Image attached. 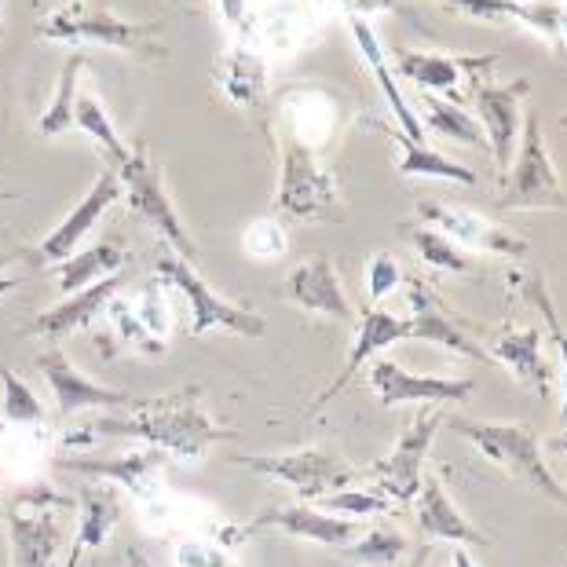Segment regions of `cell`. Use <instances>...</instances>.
<instances>
[{"label":"cell","mask_w":567,"mask_h":567,"mask_svg":"<svg viewBox=\"0 0 567 567\" xmlns=\"http://www.w3.org/2000/svg\"><path fill=\"white\" fill-rule=\"evenodd\" d=\"M95 436L147 440L168 457H176V462L198 465L209 446L238 440V432L216 425L202 410V389L198 384H187V389L154 395V400L143 395V400L128 410V417H100L95 421Z\"/></svg>","instance_id":"obj_1"},{"label":"cell","mask_w":567,"mask_h":567,"mask_svg":"<svg viewBox=\"0 0 567 567\" xmlns=\"http://www.w3.org/2000/svg\"><path fill=\"white\" fill-rule=\"evenodd\" d=\"M443 425H451L457 436H465L480 451V457H487L502 473H509L513 480H520V484L542 491L549 502H557L567 509V491L560 480L553 476L546 457H542V443L535 436V429L516 425V421H473L462 414H451Z\"/></svg>","instance_id":"obj_2"},{"label":"cell","mask_w":567,"mask_h":567,"mask_svg":"<svg viewBox=\"0 0 567 567\" xmlns=\"http://www.w3.org/2000/svg\"><path fill=\"white\" fill-rule=\"evenodd\" d=\"M38 38L63 41V44L114 48V52L140 55V59L168 55V48L162 44V27H154V22H125L111 8H81V4L63 8L41 22Z\"/></svg>","instance_id":"obj_3"},{"label":"cell","mask_w":567,"mask_h":567,"mask_svg":"<svg viewBox=\"0 0 567 567\" xmlns=\"http://www.w3.org/2000/svg\"><path fill=\"white\" fill-rule=\"evenodd\" d=\"M231 462L293 487L300 502H319L326 494L348 491L363 480L352 462H344L337 451H322V446H300V451L286 454H238Z\"/></svg>","instance_id":"obj_4"},{"label":"cell","mask_w":567,"mask_h":567,"mask_svg":"<svg viewBox=\"0 0 567 567\" xmlns=\"http://www.w3.org/2000/svg\"><path fill=\"white\" fill-rule=\"evenodd\" d=\"M498 209H567V190L549 158L546 140H542L538 111L524 114L520 151H516V162L502 179Z\"/></svg>","instance_id":"obj_5"},{"label":"cell","mask_w":567,"mask_h":567,"mask_svg":"<svg viewBox=\"0 0 567 567\" xmlns=\"http://www.w3.org/2000/svg\"><path fill=\"white\" fill-rule=\"evenodd\" d=\"M117 179H122V187H125L132 216H140L143 224L154 227V231L173 246V252L179 260L198 264V246H195V238L187 235L184 220H179L173 198H168V190L162 184V173L151 158L147 143H136V151L128 154V162L117 168Z\"/></svg>","instance_id":"obj_6"},{"label":"cell","mask_w":567,"mask_h":567,"mask_svg":"<svg viewBox=\"0 0 567 567\" xmlns=\"http://www.w3.org/2000/svg\"><path fill=\"white\" fill-rule=\"evenodd\" d=\"M275 213L282 220H337L341 216L337 176L319 162L316 151L300 147L289 136H282V179L275 195Z\"/></svg>","instance_id":"obj_7"},{"label":"cell","mask_w":567,"mask_h":567,"mask_svg":"<svg viewBox=\"0 0 567 567\" xmlns=\"http://www.w3.org/2000/svg\"><path fill=\"white\" fill-rule=\"evenodd\" d=\"M154 271H158L162 282L176 286L179 293L187 297V305H190V337H205L213 326L231 330L238 337H264V330H268V322H264L252 308L231 305V300L216 297L213 289L198 279L195 264H187L179 257H162Z\"/></svg>","instance_id":"obj_8"},{"label":"cell","mask_w":567,"mask_h":567,"mask_svg":"<svg viewBox=\"0 0 567 567\" xmlns=\"http://www.w3.org/2000/svg\"><path fill=\"white\" fill-rule=\"evenodd\" d=\"M66 498H55L44 487L22 494L16 509L8 513L11 567H52L63 546V524L55 509H66Z\"/></svg>","instance_id":"obj_9"},{"label":"cell","mask_w":567,"mask_h":567,"mask_svg":"<svg viewBox=\"0 0 567 567\" xmlns=\"http://www.w3.org/2000/svg\"><path fill=\"white\" fill-rule=\"evenodd\" d=\"M446 421V414L436 406L429 414H417L414 421L406 425V432L400 436V443L392 446L389 457L373 462L363 476L378 480V487L384 498L392 502H414L417 491H421V476H425V457L432 451V440H436L440 425Z\"/></svg>","instance_id":"obj_10"},{"label":"cell","mask_w":567,"mask_h":567,"mask_svg":"<svg viewBox=\"0 0 567 567\" xmlns=\"http://www.w3.org/2000/svg\"><path fill=\"white\" fill-rule=\"evenodd\" d=\"M260 530H282V535H289V538H308V542H319V546L348 549L367 527L359 520H348V516L319 513V509H311L308 502H300V505H275V509L260 513L257 520L216 535V542H220V546H235L238 538L260 535Z\"/></svg>","instance_id":"obj_11"},{"label":"cell","mask_w":567,"mask_h":567,"mask_svg":"<svg viewBox=\"0 0 567 567\" xmlns=\"http://www.w3.org/2000/svg\"><path fill=\"white\" fill-rule=\"evenodd\" d=\"M417 213L425 216L429 227H436L443 238H451L457 249H473V252H498V257H527V238L513 235L509 227L491 224L487 216H480L465 205L451 202H421Z\"/></svg>","instance_id":"obj_12"},{"label":"cell","mask_w":567,"mask_h":567,"mask_svg":"<svg viewBox=\"0 0 567 567\" xmlns=\"http://www.w3.org/2000/svg\"><path fill=\"white\" fill-rule=\"evenodd\" d=\"M530 84L520 78L513 84H491L487 78H476L473 81V103H476V114H480V128L487 136V147L494 151V165L505 179L513 165V147L520 140V128H524V95H527Z\"/></svg>","instance_id":"obj_13"},{"label":"cell","mask_w":567,"mask_h":567,"mask_svg":"<svg viewBox=\"0 0 567 567\" xmlns=\"http://www.w3.org/2000/svg\"><path fill=\"white\" fill-rule=\"evenodd\" d=\"M370 389L381 400V406H403V403L443 406V403H465L468 395L476 392V381L473 378H421V373H410L403 363L378 359L370 370Z\"/></svg>","instance_id":"obj_14"},{"label":"cell","mask_w":567,"mask_h":567,"mask_svg":"<svg viewBox=\"0 0 567 567\" xmlns=\"http://www.w3.org/2000/svg\"><path fill=\"white\" fill-rule=\"evenodd\" d=\"M38 370L48 378V389H52L55 406H59V414H63V417L78 414V410H89V406L132 410L143 400V395L117 392V389H106V384L89 381L74 363H70L63 348H48V352H41L38 355Z\"/></svg>","instance_id":"obj_15"},{"label":"cell","mask_w":567,"mask_h":567,"mask_svg":"<svg viewBox=\"0 0 567 567\" xmlns=\"http://www.w3.org/2000/svg\"><path fill=\"white\" fill-rule=\"evenodd\" d=\"M122 195H125V187H122V179H117V168H103V173L95 176L92 190L81 198L78 209H70L66 220L59 224L41 246H33L30 260L33 264H63L66 257H74V249L81 246V238L92 231L95 220H100V216L111 209V205Z\"/></svg>","instance_id":"obj_16"},{"label":"cell","mask_w":567,"mask_h":567,"mask_svg":"<svg viewBox=\"0 0 567 567\" xmlns=\"http://www.w3.org/2000/svg\"><path fill=\"white\" fill-rule=\"evenodd\" d=\"M406 297H410V341H429L440 344L446 352L462 355V359H484L487 352L473 341L465 322H457L451 311L440 305V297L432 293V286L425 279H406Z\"/></svg>","instance_id":"obj_17"},{"label":"cell","mask_w":567,"mask_h":567,"mask_svg":"<svg viewBox=\"0 0 567 567\" xmlns=\"http://www.w3.org/2000/svg\"><path fill=\"white\" fill-rule=\"evenodd\" d=\"M417 530L425 542H457V546H487V535L480 527L465 520V513L457 509L454 498L446 494L440 476H421V491L414 498Z\"/></svg>","instance_id":"obj_18"},{"label":"cell","mask_w":567,"mask_h":567,"mask_svg":"<svg viewBox=\"0 0 567 567\" xmlns=\"http://www.w3.org/2000/svg\"><path fill=\"white\" fill-rule=\"evenodd\" d=\"M337 128V100L316 84H300V89L282 92V136L297 140L300 147L322 151L333 140Z\"/></svg>","instance_id":"obj_19"},{"label":"cell","mask_w":567,"mask_h":567,"mask_svg":"<svg viewBox=\"0 0 567 567\" xmlns=\"http://www.w3.org/2000/svg\"><path fill=\"white\" fill-rule=\"evenodd\" d=\"M282 293L305 311H319V316H330L337 322H352L355 319V311H352V305H348V297H344L341 275L333 271V264L326 257L305 260L300 268L289 271Z\"/></svg>","instance_id":"obj_20"},{"label":"cell","mask_w":567,"mask_h":567,"mask_svg":"<svg viewBox=\"0 0 567 567\" xmlns=\"http://www.w3.org/2000/svg\"><path fill=\"white\" fill-rule=\"evenodd\" d=\"M395 341H410V322H406V319H395V316H389V311H381V308H367V311H363V319H359V333H355L352 352H348L344 370L337 373V378H333L330 384H326L319 400L311 403V410H322L330 400H337V392H344V389H348V381H352L355 373L363 370L367 359H373L378 352H384V348L395 344Z\"/></svg>","instance_id":"obj_21"},{"label":"cell","mask_w":567,"mask_h":567,"mask_svg":"<svg viewBox=\"0 0 567 567\" xmlns=\"http://www.w3.org/2000/svg\"><path fill=\"white\" fill-rule=\"evenodd\" d=\"M59 465L78 476H100V480H111V484H122L136 494V498H151V494L158 491V473L168 465V454L158 451V446H151V451L111 457V462H100V457H59Z\"/></svg>","instance_id":"obj_22"},{"label":"cell","mask_w":567,"mask_h":567,"mask_svg":"<svg viewBox=\"0 0 567 567\" xmlns=\"http://www.w3.org/2000/svg\"><path fill=\"white\" fill-rule=\"evenodd\" d=\"M498 63L494 55H436V52H395V66L406 81L421 84V92H457L462 78H487Z\"/></svg>","instance_id":"obj_23"},{"label":"cell","mask_w":567,"mask_h":567,"mask_svg":"<svg viewBox=\"0 0 567 567\" xmlns=\"http://www.w3.org/2000/svg\"><path fill=\"white\" fill-rule=\"evenodd\" d=\"M117 289H122V279H117V275H106V279H100L95 286L70 293L59 308L38 316L27 326V333L30 337H44V341H52V344L63 341V337H70L74 330H84V326H89L95 316H103Z\"/></svg>","instance_id":"obj_24"},{"label":"cell","mask_w":567,"mask_h":567,"mask_svg":"<svg viewBox=\"0 0 567 567\" xmlns=\"http://www.w3.org/2000/svg\"><path fill=\"white\" fill-rule=\"evenodd\" d=\"M491 355L513 373L516 381L538 395V400H549L553 392V370L546 363V352H542V333L538 330H502L491 337Z\"/></svg>","instance_id":"obj_25"},{"label":"cell","mask_w":567,"mask_h":567,"mask_svg":"<svg viewBox=\"0 0 567 567\" xmlns=\"http://www.w3.org/2000/svg\"><path fill=\"white\" fill-rule=\"evenodd\" d=\"M451 8L487 22H520L557 48L560 38V4L557 0H446Z\"/></svg>","instance_id":"obj_26"},{"label":"cell","mask_w":567,"mask_h":567,"mask_svg":"<svg viewBox=\"0 0 567 567\" xmlns=\"http://www.w3.org/2000/svg\"><path fill=\"white\" fill-rule=\"evenodd\" d=\"M122 520V502H117L114 487H84L81 491V520H78V538L74 553H70L66 567H81V560L92 549H100L111 530Z\"/></svg>","instance_id":"obj_27"},{"label":"cell","mask_w":567,"mask_h":567,"mask_svg":"<svg viewBox=\"0 0 567 567\" xmlns=\"http://www.w3.org/2000/svg\"><path fill=\"white\" fill-rule=\"evenodd\" d=\"M352 33H355L359 55L367 59V66L373 70V78H378V84H381L384 100H389V106H392L395 122H400V128L406 132L410 140L425 143V128H421L417 114L410 111L406 95L400 92V84H395V74H392V70H389V63H384V52H381V44H378V33L370 30V22H367L363 16H352Z\"/></svg>","instance_id":"obj_28"},{"label":"cell","mask_w":567,"mask_h":567,"mask_svg":"<svg viewBox=\"0 0 567 567\" xmlns=\"http://www.w3.org/2000/svg\"><path fill=\"white\" fill-rule=\"evenodd\" d=\"M216 81H220V89L227 92V100L238 106H249V111H260L264 100H268L264 59L257 55V48H249V44H238L224 55Z\"/></svg>","instance_id":"obj_29"},{"label":"cell","mask_w":567,"mask_h":567,"mask_svg":"<svg viewBox=\"0 0 567 567\" xmlns=\"http://www.w3.org/2000/svg\"><path fill=\"white\" fill-rule=\"evenodd\" d=\"M384 132H389L392 143L400 147V162H395V168H400L403 176H436V179H451V184H465V187L476 184V173L465 168L462 162H451V158H443V154L429 151L425 143L410 140L406 132L395 125H384Z\"/></svg>","instance_id":"obj_30"},{"label":"cell","mask_w":567,"mask_h":567,"mask_svg":"<svg viewBox=\"0 0 567 567\" xmlns=\"http://www.w3.org/2000/svg\"><path fill=\"white\" fill-rule=\"evenodd\" d=\"M417 111H421V117H417L421 128L429 125L432 132L465 143V147H487V136H484V128H480V122L468 111H462L457 103L440 100V95H432V92H421Z\"/></svg>","instance_id":"obj_31"},{"label":"cell","mask_w":567,"mask_h":567,"mask_svg":"<svg viewBox=\"0 0 567 567\" xmlns=\"http://www.w3.org/2000/svg\"><path fill=\"white\" fill-rule=\"evenodd\" d=\"M122 268H125V252L114 243L92 246L59 264V289L70 297V293H78V289H89L100 279H106V275H117Z\"/></svg>","instance_id":"obj_32"},{"label":"cell","mask_w":567,"mask_h":567,"mask_svg":"<svg viewBox=\"0 0 567 567\" xmlns=\"http://www.w3.org/2000/svg\"><path fill=\"white\" fill-rule=\"evenodd\" d=\"M84 70V55L74 52L63 63V74H59V84L48 100L44 114L38 117V132L41 136H63V132L74 125V106H78V81Z\"/></svg>","instance_id":"obj_33"},{"label":"cell","mask_w":567,"mask_h":567,"mask_svg":"<svg viewBox=\"0 0 567 567\" xmlns=\"http://www.w3.org/2000/svg\"><path fill=\"white\" fill-rule=\"evenodd\" d=\"M74 125L89 136L95 147H100L106 154V162H111V168H122L128 162V147H125V140L117 136V128L114 122L106 117L103 111V103L95 100V95H81L78 106H74Z\"/></svg>","instance_id":"obj_34"},{"label":"cell","mask_w":567,"mask_h":567,"mask_svg":"<svg viewBox=\"0 0 567 567\" xmlns=\"http://www.w3.org/2000/svg\"><path fill=\"white\" fill-rule=\"evenodd\" d=\"M403 235L410 238V246L417 249V257L432 264L436 271H451V275H465L473 271V260L465 257V249H457L451 238H443L436 227H421V224H406Z\"/></svg>","instance_id":"obj_35"},{"label":"cell","mask_w":567,"mask_h":567,"mask_svg":"<svg viewBox=\"0 0 567 567\" xmlns=\"http://www.w3.org/2000/svg\"><path fill=\"white\" fill-rule=\"evenodd\" d=\"M513 279L520 282L524 297L538 308L542 322H546V333L553 337V344H557V352H560V367H564V406H560V421L567 425V330H564V322L557 316V305H553L549 286H546V279H542V275H513Z\"/></svg>","instance_id":"obj_36"},{"label":"cell","mask_w":567,"mask_h":567,"mask_svg":"<svg viewBox=\"0 0 567 567\" xmlns=\"http://www.w3.org/2000/svg\"><path fill=\"white\" fill-rule=\"evenodd\" d=\"M406 549H410L406 535H400V530H381L378 527V530H363V535H359L344 553L352 560L367 564V567H395L406 557Z\"/></svg>","instance_id":"obj_37"},{"label":"cell","mask_w":567,"mask_h":567,"mask_svg":"<svg viewBox=\"0 0 567 567\" xmlns=\"http://www.w3.org/2000/svg\"><path fill=\"white\" fill-rule=\"evenodd\" d=\"M0 384H4V421L11 425H41L44 403L33 395V389L11 370H0Z\"/></svg>","instance_id":"obj_38"},{"label":"cell","mask_w":567,"mask_h":567,"mask_svg":"<svg viewBox=\"0 0 567 567\" xmlns=\"http://www.w3.org/2000/svg\"><path fill=\"white\" fill-rule=\"evenodd\" d=\"M319 505H322L326 513H341V516H348V520H359V516H381V513H389L395 502L384 498V494H378V491H355V487H348V491L326 494V498H319Z\"/></svg>","instance_id":"obj_39"},{"label":"cell","mask_w":567,"mask_h":567,"mask_svg":"<svg viewBox=\"0 0 567 567\" xmlns=\"http://www.w3.org/2000/svg\"><path fill=\"white\" fill-rule=\"evenodd\" d=\"M173 560L176 567H238L231 560V553L213 538H184L176 546Z\"/></svg>","instance_id":"obj_40"},{"label":"cell","mask_w":567,"mask_h":567,"mask_svg":"<svg viewBox=\"0 0 567 567\" xmlns=\"http://www.w3.org/2000/svg\"><path fill=\"white\" fill-rule=\"evenodd\" d=\"M403 286V271L395 257L389 252H373L370 264H367V297H370V308H378V300H384L389 293Z\"/></svg>","instance_id":"obj_41"},{"label":"cell","mask_w":567,"mask_h":567,"mask_svg":"<svg viewBox=\"0 0 567 567\" xmlns=\"http://www.w3.org/2000/svg\"><path fill=\"white\" fill-rule=\"evenodd\" d=\"M243 246H246L249 257H257V260L282 257V252H286V231H282V224L279 220H257V224H249L246 235H243Z\"/></svg>","instance_id":"obj_42"},{"label":"cell","mask_w":567,"mask_h":567,"mask_svg":"<svg viewBox=\"0 0 567 567\" xmlns=\"http://www.w3.org/2000/svg\"><path fill=\"white\" fill-rule=\"evenodd\" d=\"M220 11H224V19L231 22V27H238L246 16V0H220Z\"/></svg>","instance_id":"obj_43"},{"label":"cell","mask_w":567,"mask_h":567,"mask_svg":"<svg viewBox=\"0 0 567 567\" xmlns=\"http://www.w3.org/2000/svg\"><path fill=\"white\" fill-rule=\"evenodd\" d=\"M557 48L567 52V4H560V38H557Z\"/></svg>","instance_id":"obj_44"},{"label":"cell","mask_w":567,"mask_h":567,"mask_svg":"<svg viewBox=\"0 0 567 567\" xmlns=\"http://www.w3.org/2000/svg\"><path fill=\"white\" fill-rule=\"evenodd\" d=\"M454 567H476V564H473V557H468V553H465L462 546L454 549Z\"/></svg>","instance_id":"obj_45"},{"label":"cell","mask_w":567,"mask_h":567,"mask_svg":"<svg viewBox=\"0 0 567 567\" xmlns=\"http://www.w3.org/2000/svg\"><path fill=\"white\" fill-rule=\"evenodd\" d=\"M11 198H19L16 190H4V187H0V202H11Z\"/></svg>","instance_id":"obj_46"},{"label":"cell","mask_w":567,"mask_h":567,"mask_svg":"<svg viewBox=\"0 0 567 567\" xmlns=\"http://www.w3.org/2000/svg\"><path fill=\"white\" fill-rule=\"evenodd\" d=\"M557 451H564V454H567V432H564V436L557 440Z\"/></svg>","instance_id":"obj_47"},{"label":"cell","mask_w":567,"mask_h":567,"mask_svg":"<svg viewBox=\"0 0 567 567\" xmlns=\"http://www.w3.org/2000/svg\"><path fill=\"white\" fill-rule=\"evenodd\" d=\"M560 125H564V128H567V111H564V114H560Z\"/></svg>","instance_id":"obj_48"},{"label":"cell","mask_w":567,"mask_h":567,"mask_svg":"<svg viewBox=\"0 0 567 567\" xmlns=\"http://www.w3.org/2000/svg\"><path fill=\"white\" fill-rule=\"evenodd\" d=\"M44 4H59V0H44Z\"/></svg>","instance_id":"obj_49"},{"label":"cell","mask_w":567,"mask_h":567,"mask_svg":"<svg viewBox=\"0 0 567 567\" xmlns=\"http://www.w3.org/2000/svg\"><path fill=\"white\" fill-rule=\"evenodd\" d=\"M0 8H4V0H0Z\"/></svg>","instance_id":"obj_50"}]
</instances>
